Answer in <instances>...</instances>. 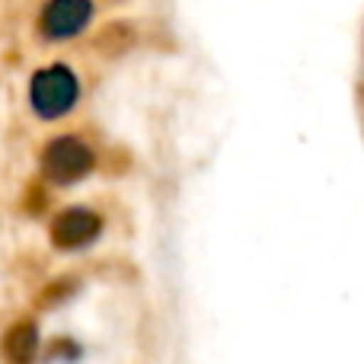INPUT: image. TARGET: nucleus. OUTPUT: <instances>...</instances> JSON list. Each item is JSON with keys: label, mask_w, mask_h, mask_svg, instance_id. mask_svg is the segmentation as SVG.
Instances as JSON below:
<instances>
[{"label": "nucleus", "mask_w": 364, "mask_h": 364, "mask_svg": "<svg viewBox=\"0 0 364 364\" xmlns=\"http://www.w3.org/2000/svg\"><path fill=\"white\" fill-rule=\"evenodd\" d=\"M102 220L96 211L90 208H68L51 220V243L58 250H77V246H87L90 240H96Z\"/></svg>", "instance_id": "4"}, {"label": "nucleus", "mask_w": 364, "mask_h": 364, "mask_svg": "<svg viewBox=\"0 0 364 364\" xmlns=\"http://www.w3.org/2000/svg\"><path fill=\"white\" fill-rule=\"evenodd\" d=\"M77 100H80V83H77V74L68 64L42 68L29 83L32 112L45 122H55L61 115H68L77 106Z\"/></svg>", "instance_id": "1"}, {"label": "nucleus", "mask_w": 364, "mask_h": 364, "mask_svg": "<svg viewBox=\"0 0 364 364\" xmlns=\"http://www.w3.org/2000/svg\"><path fill=\"white\" fill-rule=\"evenodd\" d=\"M4 355L10 364H32L38 355V329L32 323H16L4 339Z\"/></svg>", "instance_id": "5"}, {"label": "nucleus", "mask_w": 364, "mask_h": 364, "mask_svg": "<svg viewBox=\"0 0 364 364\" xmlns=\"http://www.w3.org/2000/svg\"><path fill=\"white\" fill-rule=\"evenodd\" d=\"M90 16H93V4L90 0H48L38 16V32L48 42H64L74 38L87 29Z\"/></svg>", "instance_id": "3"}, {"label": "nucleus", "mask_w": 364, "mask_h": 364, "mask_svg": "<svg viewBox=\"0 0 364 364\" xmlns=\"http://www.w3.org/2000/svg\"><path fill=\"white\" fill-rule=\"evenodd\" d=\"M42 170L51 182L68 186L93 170V151L80 138H55L42 154Z\"/></svg>", "instance_id": "2"}]
</instances>
